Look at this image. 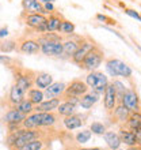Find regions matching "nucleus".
<instances>
[{
  "label": "nucleus",
  "mask_w": 141,
  "mask_h": 150,
  "mask_svg": "<svg viewBox=\"0 0 141 150\" xmlns=\"http://www.w3.org/2000/svg\"><path fill=\"white\" fill-rule=\"evenodd\" d=\"M124 11H125V14L126 15H129V16H132V18H134V19L136 21H138V22H140V15H138V12L136 11V10H132V8H125V10H124Z\"/></svg>",
  "instance_id": "4c0bfd02"
},
{
  "label": "nucleus",
  "mask_w": 141,
  "mask_h": 150,
  "mask_svg": "<svg viewBox=\"0 0 141 150\" xmlns=\"http://www.w3.org/2000/svg\"><path fill=\"white\" fill-rule=\"evenodd\" d=\"M39 3H53L54 0H38Z\"/></svg>",
  "instance_id": "79ce46f5"
},
{
  "label": "nucleus",
  "mask_w": 141,
  "mask_h": 150,
  "mask_svg": "<svg viewBox=\"0 0 141 150\" xmlns=\"http://www.w3.org/2000/svg\"><path fill=\"white\" fill-rule=\"evenodd\" d=\"M86 83H87V86L91 87L94 91L102 93L105 90V87L109 85V81H107V76L103 72L90 71V74L87 75V78H86Z\"/></svg>",
  "instance_id": "423d86ee"
},
{
  "label": "nucleus",
  "mask_w": 141,
  "mask_h": 150,
  "mask_svg": "<svg viewBox=\"0 0 141 150\" xmlns=\"http://www.w3.org/2000/svg\"><path fill=\"white\" fill-rule=\"evenodd\" d=\"M59 32L63 33V34H67V36H72L75 32V25L72 22L67 19H63L61 23H60V28H59Z\"/></svg>",
  "instance_id": "2f4dec72"
},
{
  "label": "nucleus",
  "mask_w": 141,
  "mask_h": 150,
  "mask_svg": "<svg viewBox=\"0 0 141 150\" xmlns=\"http://www.w3.org/2000/svg\"><path fill=\"white\" fill-rule=\"evenodd\" d=\"M63 19L64 18L61 14L53 11L49 15V18H46V32H59L60 23Z\"/></svg>",
  "instance_id": "b1692460"
},
{
  "label": "nucleus",
  "mask_w": 141,
  "mask_h": 150,
  "mask_svg": "<svg viewBox=\"0 0 141 150\" xmlns=\"http://www.w3.org/2000/svg\"><path fill=\"white\" fill-rule=\"evenodd\" d=\"M15 108H16V109H18L19 112L24 113L26 116H27V115H30L31 112H34V104H33L31 101L26 100V98L22 100V101H20V103L18 104V105H16Z\"/></svg>",
  "instance_id": "c85d7f7f"
},
{
  "label": "nucleus",
  "mask_w": 141,
  "mask_h": 150,
  "mask_svg": "<svg viewBox=\"0 0 141 150\" xmlns=\"http://www.w3.org/2000/svg\"><path fill=\"white\" fill-rule=\"evenodd\" d=\"M15 51L19 53H26V55H35L39 52V42L31 37H20L16 41Z\"/></svg>",
  "instance_id": "0eeeda50"
},
{
  "label": "nucleus",
  "mask_w": 141,
  "mask_h": 150,
  "mask_svg": "<svg viewBox=\"0 0 141 150\" xmlns=\"http://www.w3.org/2000/svg\"><path fill=\"white\" fill-rule=\"evenodd\" d=\"M60 105V98H49L47 101H42L38 105H34L35 112H53Z\"/></svg>",
  "instance_id": "4be33fe9"
},
{
  "label": "nucleus",
  "mask_w": 141,
  "mask_h": 150,
  "mask_svg": "<svg viewBox=\"0 0 141 150\" xmlns=\"http://www.w3.org/2000/svg\"><path fill=\"white\" fill-rule=\"evenodd\" d=\"M114 86V90H115V93H117V98H118V104L121 103V98L122 96H124V93L126 91V87L124 83H121L119 81H114L113 83H111Z\"/></svg>",
  "instance_id": "473e14b6"
},
{
  "label": "nucleus",
  "mask_w": 141,
  "mask_h": 150,
  "mask_svg": "<svg viewBox=\"0 0 141 150\" xmlns=\"http://www.w3.org/2000/svg\"><path fill=\"white\" fill-rule=\"evenodd\" d=\"M111 112H113V116H111L113 122L118 123V124H124V123L128 120V117H129V115H130V112L128 111L121 103H119V105H115V108H114Z\"/></svg>",
  "instance_id": "6ab92c4d"
},
{
  "label": "nucleus",
  "mask_w": 141,
  "mask_h": 150,
  "mask_svg": "<svg viewBox=\"0 0 141 150\" xmlns=\"http://www.w3.org/2000/svg\"><path fill=\"white\" fill-rule=\"evenodd\" d=\"M87 150H102L101 147H92V149H87Z\"/></svg>",
  "instance_id": "37998d69"
},
{
  "label": "nucleus",
  "mask_w": 141,
  "mask_h": 150,
  "mask_svg": "<svg viewBox=\"0 0 141 150\" xmlns=\"http://www.w3.org/2000/svg\"><path fill=\"white\" fill-rule=\"evenodd\" d=\"M10 68H11L12 75H14V79H15V85H18L24 93H26L29 89H31L33 85H34L35 71L22 67V66L18 64L16 62L14 64H11Z\"/></svg>",
  "instance_id": "f03ea898"
},
{
  "label": "nucleus",
  "mask_w": 141,
  "mask_h": 150,
  "mask_svg": "<svg viewBox=\"0 0 141 150\" xmlns=\"http://www.w3.org/2000/svg\"><path fill=\"white\" fill-rule=\"evenodd\" d=\"M24 94H26V93H24L18 85L14 83L11 86V89H10V93H8V97H7V103H8L10 109L15 108L22 100H24Z\"/></svg>",
  "instance_id": "ddd939ff"
},
{
  "label": "nucleus",
  "mask_w": 141,
  "mask_h": 150,
  "mask_svg": "<svg viewBox=\"0 0 141 150\" xmlns=\"http://www.w3.org/2000/svg\"><path fill=\"white\" fill-rule=\"evenodd\" d=\"M87 91H88V86L86 82H83L82 79H73L68 86H65V90H64L61 98L67 100L69 97H82Z\"/></svg>",
  "instance_id": "6e6552de"
},
{
  "label": "nucleus",
  "mask_w": 141,
  "mask_h": 150,
  "mask_svg": "<svg viewBox=\"0 0 141 150\" xmlns=\"http://www.w3.org/2000/svg\"><path fill=\"white\" fill-rule=\"evenodd\" d=\"M50 83H53V76L47 72H35L34 76V85L37 89H46Z\"/></svg>",
  "instance_id": "5701e85b"
},
{
  "label": "nucleus",
  "mask_w": 141,
  "mask_h": 150,
  "mask_svg": "<svg viewBox=\"0 0 141 150\" xmlns=\"http://www.w3.org/2000/svg\"><path fill=\"white\" fill-rule=\"evenodd\" d=\"M118 104V98H117V93L114 90V86L111 83H109L103 90V105H105L106 112H111L115 108V105Z\"/></svg>",
  "instance_id": "f8f14e48"
},
{
  "label": "nucleus",
  "mask_w": 141,
  "mask_h": 150,
  "mask_svg": "<svg viewBox=\"0 0 141 150\" xmlns=\"http://www.w3.org/2000/svg\"><path fill=\"white\" fill-rule=\"evenodd\" d=\"M7 34H8V29H7V28L0 29V38H3V37H6Z\"/></svg>",
  "instance_id": "ea45409f"
},
{
  "label": "nucleus",
  "mask_w": 141,
  "mask_h": 150,
  "mask_svg": "<svg viewBox=\"0 0 141 150\" xmlns=\"http://www.w3.org/2000/svg\"><path fill=\"white\" fill-rule=\"evenodd\" d=\"M91 135H92V132H91L90 130H83L76 135V141H77V143H80V145L87 143L91 139Z\"/></svg>",
  "instance_id": "72a5a7b5"
},
{
  "label": "nucleus",
  "mask_w": 141,
  "mask_h": 150,
  "mask_svg": "<svg viewBox=\"0 0 141 150\" xmlns=\"http://www.w3.org/2000/svg\"><path fill=\"white\" fill-rule=\"evenodd\" d=\"M65 86H67V85H65V83H63V82L50 83L46 89H43V90H45L43 97H46L47 100H49V98H59V97H61V96H63L64 90H65Z\"/></svg>",
  "instance_id": "2eb2a0df"
},
{
  "label": "nucleus",
  "mask_w": 141,
  "mask_h": 150,
  "mask_svg": "<svg viewBox=\"0 0 141 150\" xmlns=\"http://www.w3.org/2000/svg\"><path fill=\"white\" fill-rule=\"evenodd\" d=\"M86 119V116H82V115H70V116H67V117L63 120L64 126H65V128L69 131L72 130H76V128H80V127L84 124V120Z\"/></svg>",
  "instance_id": "f3484780"
},
{
  "label": "nucleus",
  "mask_w": 141,
  "mask_h": 150,
  "mask_svg": "<svg viewBox=\"0 0 141 150\" xmlns=\"http://www.w3.org/2000/svg\"><path fill=\"white\" fill-rule=\"evenodd\" d=\"M82 37H76V38H68L63 42V53L68 56H72L77 49L79 44H80Z\"/></svg>",
  "instance_id": "393cba45"
},
{
  "label": "nucleus",
  "mask_w": 141,
  "mask_h": 150,
  "mask_svg": "<svg viewBox=\"0 0 141 150\" xmlns=\"http://www.w3.org/2000/svg\"><path fill=\"white\" fill-rule=\"evenodd\" d=\"M24 119H26V115L22 113V112H19L16 108H12V109H10L7 113L4 115L3 120H4L6 124H12V123L22 124V122H23Z\"/></svg>",
  "instance_id": "412c9836"
},
{
  "label": "nucleus",
  "mask_w": 141,
  "mask_h": 150,
  "mask_svg": "<svg viewBox=\"0 0 141 150\" xmlns=\"http://www.w3.org/2000/svg\"><path fill=\"white\" fill-rule=\"evenodd\" d=\"M110 150H121V149H119V147H118V149H110Z\"/></svg>",
  "instance_id": "c03bdc74"
},
{
  "label": "nucleus",
  "mask_w": 141,
  "mask_h": 150,
  "mask_svg": "<svg viewBox=\"0 0 141 150\" xmlns=\"http://www.w3.org/2000/svg\"><path fill=\"white\" fill-rule=\"evenodd\" d=\"M42 147H43V141L39 138H35L33 141H29L26 145H23L18 150H41Z\"/></svg>",
  "instance_id": "7c9ffc66"
},
{
  "label": "nucleus",
  "mask_w": 141,
  "mask_h": 150,
  "mask_svg": "<svg viewBox=\"0 0 141 150\" xmlns=\"http://www.w3.org/2000/svg\"><path fill=\"white\" fill-rule=\"evenodd\" d=\"M95 44L94 41H91V40H86V38H83L80 40V44H79V47L77 49H76V52H75L73 55L70 56L72 57V62L76 64H80L82 63V60L84 59V56L88 53V52L91 51V48L94 47Z\"/></svg>",
  "instance_id": "9b49d317"
},
{
  "label": "nucleus",
  "mask_w": 141,
  "mask_h": 150,
  "mask_svg": "<svg viewBox=\"0 0 141 150\" xmlns=\"http://www.w3.org/2000/svg\"><path fill=\"white\" fill-rule=\"evenodd\" d=\"M105 60V53L98 45H94L91 48V51L84 56V59L82 60V63L79 64L83 70L86 71H95L96 68L102 64V62Z\"/></svg>",
  "instance_id": "7ed1b4c3"
},
{
  "label": "nucleus",
  "mask_w": 141,
  "mask_h": 150,
  "mask_svg": "<svg viewBox=\"0 0 141 150\" xmlns=\"http://www.w3.org/2000/svg\"><path fill=\"white\" fill-rule=\"evenodd\" d=\"M22 7L23 11L27 14H43V15L46 14L38 0H22Z\"/></svg>",
  "instance_id": "a211bd4d"
},
{
  "label": "nucleus",
  "mask_w": 141,
  "mask_h": 150,
  "mask_svg": "<svg viewBox=\"0 0 141 150\" xmlns=\"http://www.w3.org/2000/svg\"><path fill=\"white\" fill-rule=\"evenodd\" d=\"M75 109H76V105L69 101H64V103H60V105L57 107V113L59 116H64V117H67V116H70V115L75 113Z\"/></svg>",
  "instance_id": "bb28decb"
},
{
  "label": "nucleus",
  "mask_w": 141,
  "mask_h": 150,
  "mask_svg": "<svg viewBox=\"0 0 141 150\" xmlns=\"http://www.w3.org/2000/svg\"><path fill=\"white\" fill-rule=\"evenodd\" d=\"M99 100V93L96 91H92V93H88L87 91L86 94L82 96V98L79 100V105L83 108V109H90L98 103Z\"/></svg>",
  "instance_id": "aec40b11"
},
{
  "label": "nucleus",
  "mask_w": 141,
  "mask_h": 150,
  "mask_svg": "<svg viewBox=\"0 0 141 150\" xmlns=\"http://www.w3.org/2000/svg\"><path fill=\"white\" fill-rule=\"evenodd\" d=\"M106 70L111 76H124L130 78L132 76V68L118 59H107L106 60Z\"/></svg>",
  "instance_id": "39448f33"
},
{
  "label": "nucleus",
  "mask_w": 141,
  "mask_h": 150,
  "mask_svg": "<svg viewBox=\"0 0 141 150\" xmlns=\"http://www.w3.org/2000/svg\"><path fill=\"white\" fill-rule=\"evenodd\" d=\"M39 42V51L46 56L63 55V41H49V40H37Z\"/></svg>",
  "instance_id": "1a4fd4ad"
},
{
  "label": "nucleus",
  "mask_w": 141,
  "mask_h": 150,
  "mask_svg": "<svg viewBox=\"0 0 141 150\" xmlns=\"http://www.w3.org/2000/svg\"><path fill=\"white\" fill-rule=\"evenodd\" d=\"M103 138L110 149H118L121 146V139H119L117 132H114V131H105Z\"/></svg>",
  "instance_id": "a878e982"
},
{
  "label": "nucleus",
  "mask_w": 141,
  "mask_h": 150,
  "mask_svg": "<svg viewBox=\"0 0 141 150\" xmlns=\"http://www.w3.org/2000/svg\"><path fill=\"white\" fill-rule=\"evenodd\" d=\"M96 19L101 21V22H105V23H109V25H115L117 23L113 18H109V16L103 15V14H98V15H96Z\"/></svg>",
  "instance_id": "e433bc0d"
},
{
  "label": "nucleus",
  "mask_w": 141,
  "mask_h": 150,
  "mask_svg": "<svg viewBox=\"0 0 141 150\" xmlns=\"http://www.w3.org/2000/svg\"><path fill=\"white\" fill-rule=\"evenodd\" d=\"M126 126V128L130 131H133L134 134H137L140 137V131H141V115L140 112H130L129 117L124 123Z\"/></svg>",
  "instance_id": "dca6fc26"
},
{
  "label": "nucleus",
  "mask_w": 141,
  "mask_h": 150,
  "mask_svg": "<svg viewBox=\"0 0 141 150\" xmlns=\"http://www.w3.org/2000/svg\"><path fill=\"white\" fill-rule=\"evenodd\" d=\"M121 104L129 112H140V98L134 90H128L124 93L121 98Z\"/></svg>",
  "instance_id": "9d476101"
},
{
  "label": "nucleus",
  "mask_w": 141,
  "mask_h": 150,
  "mask_svg": "<svg viewBox=\"0 0 141 150\" xmlns=\"http://www.w3.org/2000/svg\"><path fill=\"white\" fill-rule=\"evenodd\" d=\"M16 47L15 40H0V52L1 53H10L14 52Z\"/></svg>",
  "instance_id": "c756f323"
},
{
  "label": "nucleus",
  "mask_w": 141,
  "mask_h": 150,
  "mask_svg": "<svg viewBox=\"0 0 141 150\" xmlns=\"http://www.w3.org/2000/svg\"><path fill=\"white\" fill-rule=\"evenodd\" d=\"M43 10H45V12H49V14H52V12L54 11V6H53V3H43Z\"/></svg>",
  "instance_id": "58836bf2"
},
{
  "label": "nucleus",
  "mask_w": 141,
  "mask_h": 150,
  "mask_svg": "<svg viewBox=\"0 0 141 150\" xmlns=\"http://www.w3.org/2000/svg\"><path fill=\"white\" fill-rule=\"evenodd\" d=\"M20 21L26 26L34 29L37 33L46 32V16L43 14H27L23 11L20 14Z\"/></svg>",
  "instance_id": "20e7f679"
},
{
  "label": "nucleus",
  "mask_w": 141,
  "mask_h": 150,
  "mask_svg": "<svg viewBox=\"0 0 141 150\" xmlns=\"http://www.w3.org/2000/svg\"><path fill=\"white\" fill-rule=\"evenodd\" d=\"M118 137H119V139H121V143H125V145H128V146L140 145V137H138L137 134H134L133 131L128 130V128L121 127Z\"/></svg>",
  "instance_id": "4468645a"
},
{
  "label": "nucleus",
  "mask_w": 141,
  "mask_h": 150,
  "mask_svg": "<svg viewBox=\"0 0 141 150\" xmlns=\"http://www.w3.org/2000/svg\"><path fill=\"white\" fill-rule=\"evenodd\" d=\"M90 131L92 132V134H96V135H103L106 131V127L103 126L102 123L99 122H94L92 124H91L90 127Z\"/></svg>",
  "instance_id": "f704fd0d"
},
{
  "label": "nucleus",
  "mask_w": 141,
  "mask_h": 150,
  "mask_svg": "<svg viewBox=\"0 0 141 150\" xmlns=\"http://www.w3.org/2000/svg\"><path fill=\"white\" fill-rule=\"evenodd\" d=\"M16 60L15 59H12V57H10L8 55H0V63L4 64V66H11V64H14Z\"/></svg>",
  "instance_id": "c9c22d12"
},
{
  "label": "nucleus",
  "mask_w": 141,
  "mask_h": 150,
  "mask_svg": "<svg viewBox=\"0 0 141 150\" xmlns=\"http://www.w3.org/2000/svg\"><path fill=\"white\" fill-rule=\"evenodd\" d=\"M35 138H39V131H35V128H18L8 134L6 145L11 150H18L29 141H33Z\"/></svg>",
  "instance_id": "f257e3e1"
},
{
  "label": "nucleus",
  "mask_w": 141,
  "mask_h": 150,
  "mask_svg": "<svg viewBox=\"0 0 141 150\" xmlns=\"http://www.w3.org/2000/svg\"><path fill=\"white\" fill-rule=\"evenodd\" d=\"M128 150H141V149H140V145H134V146H129Z\"/></svg>",
  "instance_id": "a19ab883"
},
{
  "label": "nucleus",
  "mask_w": 141,
  "mask_h": 150,
  "mask_svg": "<svg viewBox=\"0 0 141 150\" xmlns=\"http://www.w3.org/2000/svg\"><path fill=\"white\" fill-rule=\"evenodd\" d=\"M27 100L29 101H31L34 105H38L39 103H42L43 101V91L41 89H29L27 91Z\"/></svg>",
  "instance_id": "cd10ccee"
}]
</instances>
